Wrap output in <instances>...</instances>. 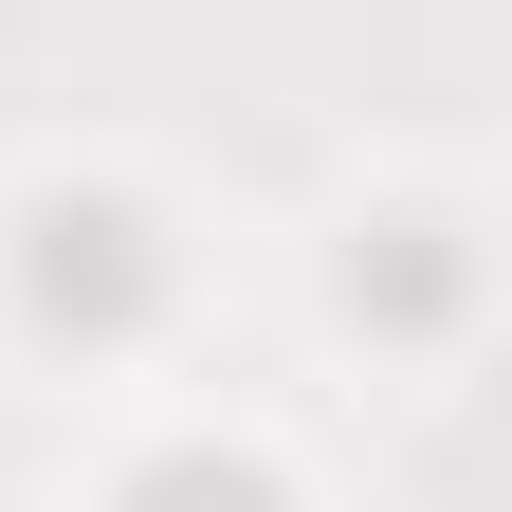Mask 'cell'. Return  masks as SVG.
<instances>
[{
	"instance_id": "cell-1",
	"label": "cell",
	"mask_w": 512,
	"mask_h": 512,
	"mask_svg": "<svg viewBox=\"0 0 512 512\" xmlns=\"http://www.w3.org/2000/svg\"><path fill=\"white\" fill-rule=\"evenodd\" d=\"M19 311H37V330H74V348H128V330L165 311L147 202H110V183H92V202H37V220H19Z\"/></svg>"
},
{
	"instance_id": "cell-2",
	"label": "cell",
	"mask_w": 512,
	"mask_h": 512,
	"mask_svg": "<svg viewBox=\"0 0 512 512\" xmlns=\"http://www.w3.org/2000/svg\"><path fill=\"white\" fill-rule=\"evenodd\" d=\"M348 311H384V330H439V311H458V238H439V220H384V238L348 256Z\"/></svg>"
},
{
	"instance_id": "cell-3",
	"label": "cell",
	"mask_w": 512,
	"mask_h": 512,
	"mask_svg": "<svg viewBox=\"0 0 512 512\" xmlns=\"http://www.w3.org/2000/svg\"><path fill=\"white\" fill-rule=\"evenodd\" d=\"M110 512H293L275 476H256V458H220V439H183V458H147V476H128Z\"/></svg>"
}]
</instances>
